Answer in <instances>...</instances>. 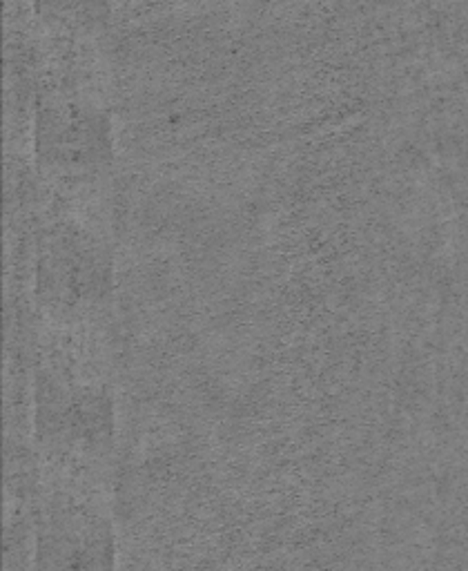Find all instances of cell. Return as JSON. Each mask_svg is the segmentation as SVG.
Instances as JSON below:
<instances>
[{"instance_id": "7a4b0ae2", "label": "cell", "mask_w": 468, "mask_h": 571, "mask_svg": "<svg viewBox=\"0 0 468 571\" xmlns=\"http://www.w3.org/2000/svg\"><path fill=\"white\" fill-rule=\"evenodd\" d=\"M112 121L92 99L65 90L45 94L36 118V156L47 174L90 181L112 163Z\"/></svg>"}, {"instance_id": "6da1fadb", "label": "cell", "mask_w": 468, "mask_h": 571, "mask_svg": "<svg viewBox=\"0 0 468 571\" xmlns=\"http://www.w3.org/2000/svg\"><path fill=\"white\" fill-rule=\"evenodd\" d=\"M112 284L110 250L78 221H58L43 239L38 299L63 322L85 319L105 301Z\"/></svg>"}, {"instance_id": "3957f363", "label": "cell", "mask_w": 468, "mask_h": 571, "mask_svg": "<svg viewBox=\"0 0 468 571\" xmlns=\"http://www.w3.org/2000/svg\"><path fill=\"white\" fill-rule=\"evenodd\" d=\"M112 397L94 382H74L52 369L38 375V440L67 455L99 458L112 444Z\"/></svg>"}, {"instance_id": "277c9868", "label": "cell", "mask_w": 468, "mask_h": 571, "mask_svg": "<svg viewBox=\"0 0 468 571\" xmlns=\"http://www.w3.org/2000/svg\"><path fill=\"white\" fill-rule=\"evenodd\" d=\"M112 525L103 511L69 493L45 507L38 533V571H112Z\"/></svg>"}, {"instance_id": "5b68a950", "label": "cell", "mask_w": 468, "mask_h": 571, "mask_svg": "<svg viewBox=\"0 0 468 571\" xmlns=\"http://www.w3.org/2000/svg\"><path fill=\"white\" fill-rule=\"evenodd\" d=\"M36 14L54 34H69L76 39L96 36L107 27L112 0H34Z\"/></svg>"}]
</instances>
